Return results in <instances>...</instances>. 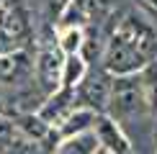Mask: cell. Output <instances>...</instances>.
<instances>
[{"instance_id":"obj_1","label":"cell","mask_w":157,"mask_h":154,"mask_svg":"<svg viewBox=\"0 0 157 154\" xmlns=\"http://www.w3.org/2000/svg\"><path fill=\"white\" fill-rule=\"evenodd\" d=\"M142 100H144L142 82L136 77L126 75L111 82V98H108L106 111H111V116H116V118H126V116H132L142 108Z\"/></svg>"},{"instance_id":"obj_2","label":"cell","mask_w":157,"mask_h":154,"mask_svg":"<svg viewBox=\"0 0 157 154\" xmlns=\"http://www.w3.org/2000/svg\"><path fill=\"white\" fill-rule=\"evenodd\" d=\"M113 38H119L121 44L132 46L142 59H149L152 51H155V46H157V36H155L152 26H147L142 18H136V16H126L124 18V21L119 23V28H116Z\"/></svg>"},{"instance_id":"obj_3","label":"cell","mask_w":157,"mask_h":154,"mask_svg":"<svg viewBox=\"0 0 157 154\" xmlns=\"http://www.w3.org/2000/svg\"><path fill=\"white\" fill-rule=\"evenodd\" d=\"M75 98H80L85 111H93V113H103L108 108V98H111V80L106 72L95 69L85 77V82L80 85Z\"/></svg>"},{"instance_id":"obj_4","label":"cell","mask_w":157,"mask_h":154,"mask_svg":"<svg viewBox=\"0 0 157 154\" xmlns=\"http://www.w3.org/2000/svg\"><path fill=\"white\" fill-rule=\"evenodd\" d=\"M62 69H64V62H62L59 49H41L39 51V57H36V82L44 90V98H49L52 93H57L62 87Z\"/></svg>"},{"instance_id":"obj_5","label":"cell","mask_w":157,"mask_h":154,"mask_svg":"<svg viewBox=\"0 0 157 154\" xmlns=\"http://www.w3.org/2000/svg\"><path fill=\"white\" fill-rule=\"evenodd\" d=\"M144 62L147 59H142L132 46L121 44L119 38H111L108 46H106V54H103V67H106V72L119 75V77H126V75L136 72L139 67H144Z\"/></svg>"},{"instance_id":"obj_6","label":"cell","mask_w":157,"mask_h":154,"mask_svg":"<svg viewBox=\"0 0 157 154\" xmlns=\"http://www.w3.org/2000/svg\"><path fill=\"white\" fill-rule=\"evenodd\" d=\"M72 111H75V90L59 87L57 93H52L49 98L41 103V108H39L36 116L52 128V126H62Z\"/></svg>"},{"instance_id":"obj_7","label":"cell","mask_w":157,"mask_h":154,"mask_svg":"<svg viewBox=\"0 0 157 154\" xmlns=\"http://www.w3.org/2000/svg\"><path fill=\"white\" fill-rule=\"evenodd\" d=\"M95 139L101 144V149H106L111 154H129V141L121 136V131L116 128V123L108 116H95Z\"/></svg>"},{"instance_id":"obj_8","label":"cell","mask_w":157,"mask_h":154,"mask_svg":"<svg viewBox=\"0 0 157 154\" xmlns=\"http://www.w3.org/2000/svg\"><path fill=\"white\" fill-rule=\"evenodd\" d=\"M29 72H31V62L23 49L0 57V82H21L29 77Z\"/></svg>"},{"instance_id":"obj_9","label":"cell","mask_w":157,"mask_h":154,"mask_svg":"<svg viewBox=\"0 0 157 154\" xmlns=\"http://www.w3.org/2000/svg\"><path fill=\"white\" fill-rule=\"evenodd\" d=\"M13 126H16L18 136H23L29 141H36V144H44V141L52 136V128L44 123L36 113H21L16 121H13Z\"/></svg>"},{"instance_id":"obj_10","label":"cell","mask_w":157,"mask_h":154,"mask_svg":"<svg viewBox=\"0 0 157 154\" xmlns=\"http://www.w3.org/2000/svg\"><path fill=\"white\" fill-rule=\"evenodd\" d=\"M93 123H95V113L93 111H85V108L72 111L67 116V121L59 126V136L72 139V136H80V134H88V128Z\"/></svg>"},{"instance_id":"obj_11","label":"cell","mask_w":157,"mask_h":154,"mask_svg":"<svg viewBox=\"0 0 157 154\" xmlns=\"http://www.w3.org/2000/svg\"><path fill=\"white\" fill-rule=\"evenodd\" d=\"M95 149H98V139L93 131H88L80 136L64 139L62 144H57V149L52 154H95Z\"/></svg>"},{"instance_id":"obj_12","label":"cell","mask_w":157,"mask_h":154,"mask_svg":"<svg viewBox=\"0 0 157 154\" xmlns=\"http://www.w3.org/2000/svg\"><path fill=\"white\" fill-rule=\"evenodd\" d=\"M142 95L149 103V108L157 111V67H147L144 75H142Z\"/></svg>"},{"instance_id":"obj_13","label":"cell","mask_w":157,"mask_h":154,"mask_svg":"<svg viewBox=\"0 0 157 154\" xmlns=\"http://www.w3.org/2000/svg\"><path fill=\"white\" fill-rule=\"evenodd\" d=\"M82 77V59L80 57H70L64 62V69H62V87H70L75 90V82Z\"/></svg>"},{"instance_id":"obj_14","label":"cell","mask_w":157,"mask_h":154,"mask_svg":"<svg viewBox=\"0 0 157 154\" xmlns=\"http://www.w3.org/2000/svg\"><path fill=\"white\" fill-rule=\"evenodd\" d=\"M5 154H47V149H44L41 144H36V141H29V139H23V136H18V134H16L10 149L5 152Z\"/></svg>"},{"instance_id":"obj_15","label":"cell","mask_w":157,"mask_h":154,"mask_svg":"<svg viewBox=\"0 0 157 154\" xmlns=\"http://www.w3.org/2000/svg\"><path fill=\"white\" fill-rule=\"evenodd\" d=\"M108 0H75V8L82 13L85 18H98L103 10H106Z\"/></svg>"},{"instance_id":"obj_16","label":"cell","mask_w":157,"mask_h":154,"mask_svg":"<svg viewBox=\"0 0 157 154\" xmlns=\"http://www.w3.org/2000/svg\"><path fill=\"white\" fill-rule=\"evenodd\" d=\"M13 139H16V126H13V121L5 118V116H0V154H5L10 149Z\"/></svg>"},{"instance_id":"obj_17","label":"cell","mask_w":157,"mask_h":154,"mask_svg":"<svg viewBox=\"0 0 157 154\" xmlns=\"http://www.w3.org/2000/svg\"><path fill=\"white\" fill-rule=\"evenodd\" d=\"M70 8V0H47V18L52 23L54 21H59L62 18V13Z\"/></svg>"},{"instance_id":"obj_18","label":"cell","mask_w":157,"mask_h":154,"mask_svg":"<svg viewBox=\"0 0 157 154\" xmlns=\"http://www.w3.org/2000/svg\"><path fill=\"white\" fill-rule=\"evenodd\" d=\"M18 49H21V41L13 38L10 34H5V31H0V57L13 54V51H18Z\"/></svg>"},{"instance_id":"obj_19","label":"cell","mask_w":157,"mask_h":154,"mask_svg":"<svg viewBox=\"0 0 157 154\" xmlns=\"http://www.w3.org/2000/svg\"><path fill=\"white\" fill-rule=\"evenodd\" d=\"M144 3L149 5V8H155V10H157V0H144Z\"/></svg>"},{"instance_id":"obj_20","label":"cell","mask_w":157,"mask_h":154,"mask_svg":"<svg viewBox=\"0 0 157 154\" xmlns=\"http://www.w3.org/2000/svg\"><path fill=\"white\" fill-rule=\"evenodd\" d=\"M5 5H8V0H0V16H3V10H5Z\"/></svg>"},{"instance_id":"obj_21","label":"cell","mask_w":157,"mask_h":154,"mask_svg":"<svg viewBox=\"0 0 157 154\" xmlns=\"http://www.w3.org/2000/svg\"><path fill=\"white\" fill-rule=\"evenodd\" d=\"M95 154H111V152H106V149H95Z\"/></svg>"}]
</instances>
